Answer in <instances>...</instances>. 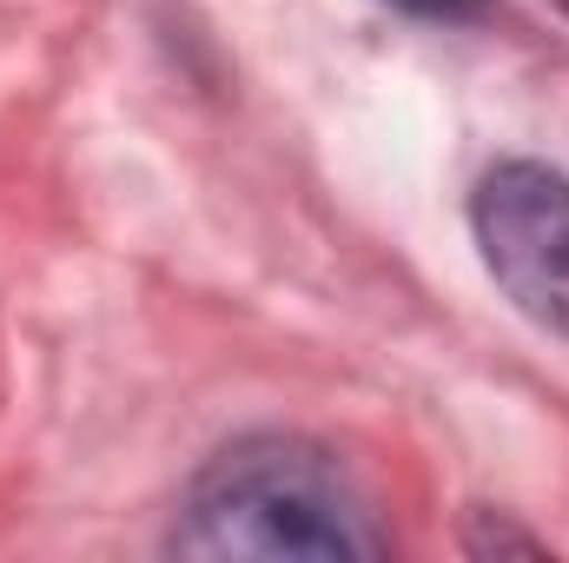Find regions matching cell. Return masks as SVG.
Listing matches in <instances>:
<instances>
[{
	"label": "cell",
	"mask_w": 569,
	"mask_h": 563,
	"mask_svg": "<svg viewBox=\"0 0 569 563\" xmlns=\"http://www.w3.org/2000/svg\"><path fill=\"white\" fill-rule=\"evenodd\" d=\"M172 557H259V563H338L385 557V531L371 524L351 471L311 444L259 431L212 451L172 517Z\"/></svg>",
	"instance_id": "cell-1"
},
{
	"label": "cell",
	"mask_w": 569,
	"mask_h": 563,
	"mask_svg": "<svg viewBox=\"0 0 569 563\" xmlns=\"http://www.w3.org/2000/svg\"><path fill=\"white\" fill-rule=\"evenodd\" d=\"M470 233L503 298L569 345V172L503 159L470 192Z\"/></svg>",
	"instance_id": "cell-2"
},
{
	"label": "cell",
	"mask_w": 569,
	"mask_h": 563,
	"mask_svg": "<svg viewBox=\"0 0 569 563\" xmlns=\"http://www.w3.org/2000/svg\"><path fill=\"white\" fill-rule=\"evenodd\" d=\"M398 7H411L425 20H477L483 13V0H398Z\"/></svg>",
	"instance_id": "cell-3"
},
{
	"label": "cell",
	"mask_w": 569,
	"mask_h": 563,
	"mask_svg": "<svg viewBox=\"0 0 569 563\" xmlns=\"http://www.w3.org/2000/svg\"><path fill=\"white\" fill-rule=\"evenodd\" d=\"M563 7H569V0H563Z\"/></svg>",
	"instance_id": "cell-4"
}]
</instances>
